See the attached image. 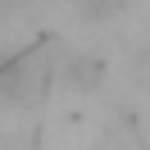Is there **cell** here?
<instances>
[{
	"mask_svg": "<svg viewBox=\"0 0 150 150\" xmlns=\"http://www.w3.org/2000/svg\"><path fill=\"white\" fill-rule=\"evenodd\" d=\"M50 82V55L46 50H28L9 68H0V96L9 100H37Z\"/></svg>",
	"mask_w": 150,
	"mask_h": 150,
	"instance_id": "cell-1",
	"label": "cell"
},
{
	"mask_svg": "<svg viewBox=\"0 0 150 150\" xmlns=\"http://www.w3.org/2000/svg\"><path fill=\"white\" fill-rule=\"evenodd\" d=\"M73 5H77V18L82 23H105V18H114L127 0H73Z\"/></svg>",
	"mask_w": 150,
	"mask_h": 150,
	"instance_id": "cell-2",
	"label": "cell"
}]
</instances>
